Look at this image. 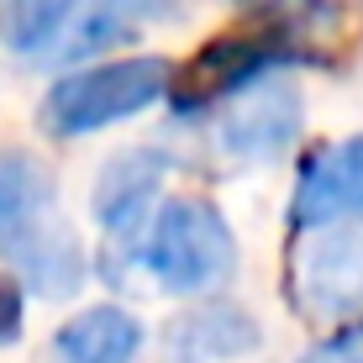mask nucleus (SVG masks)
<instances>
[{
    "instance_id": "9b49d317",
    "label": "nucleus",
    "mask_w": 363,
    "mask_h": 363,
    "mask_svg": "<svg viewBox=\"0 0 363 363\" xmlns=\"http://www.w3.org/2000/svg\"><path fill=\"white\" fill-rule=\"evenodd\" d=\"M169 0H84L79 21H74L69 43H64V58H95L100 48H111L116 37H127L137 21L147 16H164Z\"/></svg>"
},
{
    "instance_id": "9d476101",
    "label": "nucleus",
    "mask_w": 363,
    "mask_h": 363,
    "mask_svg": "<svg viewBox=\"0 0 363 363\" xmlns=\"http://www.w3.org/2000/svg\"><path fill=\"white\" fill-rule=\"evenodd\" d=\"M84 0H0V43L16 58L64 53V37L74 32Z\"/></svg>"
},
{
    "instance_id": "20e7f679",
    "label": "nucleus",
    "mask_w": 363,
    "mask_h": 363,
    "mask_svg": "<svg viewBox=\"0 0 363 363\" xmlns=\"http://www.w3.org/2000/svg\"><path fill=\"white\" fill-rule=\"evenodd\" d=\"M306 127V95L284 69L253 74L247 84H237L232 95H221L216 106V153L232 158L242 169L279 164L284 153L300 143Z\"/></svg>"
},
{
    "instance_id": "ddd939ff",
    "label": "nucleus",
    "mask_w": 363,
    "mask_h": 363,
    "mask_svg": "<svg viewBox=\"0 0 363 363\" xmlns=\"http://www.w3.org/2000/svg\"><path fill=\"white\" fill-rule=\"evenodd\" d=\"M21 311H27L21 279H16V274H0V347L21 337Z\"/></svg>"
},
{
    "instance_id": "1a4fd4ad",
    "label": "nucleus",
    "mask_w": 363,
    "mask_h": 363,
    "mask_svg": "<svg viewBox=\"0 0 363 363\" xmlns=\"http://www.w3.org/2000/svg\"><path fill=\"white\" fill-rule=\"evenodd\" d=\"M143 353V321L127 306H84L53 337L58 363H137Z\"/></svg>"
},
{
    "instance_id": "0eeeda50",
    "label": "nucleus",
    "mask_w": 363,
    "mask_h": 363,
    "mask_svg": "<svg viewBox=\"0 0 363 363\" xmlns=\"http://www.w3.org/2000/svg\"><path fill=\"white\" fill-rule=\"evenodd\" d=\"M258 342H264L258 316L242 311L237 300H221V295H206L195 306H184L158 332L164 363H232V358H247Z\"/></svg>"
},
{
    "instance_id": "f257e3e1",
    "label": "nucleus",
    "mask_w": 363,
    "mask_h": 363,
    "mask_svg": "<svg viewBox=\"0 0 363 363\" xmlns=\"http://www.w3.org/2000/svg\"><path fill=\"white\" fill-rule=\"evenodd\" d=\"M0 258L21 290L69 300L84 284V247L58 206V179L32 153H0Z\"/></svg>"
},
{
    "instance_id": "f8f14e48",
    "label": "nucleus",
    "mask_w": 363,
    "mask_h": 363,
    "mask_svg": "<svg viewBox=\"0 0 363 363\" xmlns=\"http://www.w3.org/2000/svg\"><path fill=\"white\" fill-rule=\"evenodd\" d=\"M300 363H363V327H342L327 342H316Z\"/></svg>"
},
{
    "instance_id": "423d86ee",
    "label": "nucleus",
    "mask_w": 363,
    "mask_h": 363,
    "mask_svg": "<svg viewBox=\"0 0 363 363\" xmlns=\"http://www.w3.org/2000/svg\"><path fill=\"white\" fill-rule=\"evenodd\" d=\"M363 216V132L316 147L295 174L290 227L295 232H332Z\"/></svg>"
},
{
    "instance_id": "6e6552de",
    "label": "nucleus",
    "mask_w": 363,
    "mask_h": 363,
    "mask_svg": "<svg viewBox=\"0 0 363 363\" xmlns=\"http://www.w3.org/2000/svg\"><path fill=\"white\" fill-rule=\"evenodd\" d=\"M311 237L316 242H306L295 258V295L306 316L342 321L363 311V237H353L347 227L311 232Z\"/></svg>"
},
{
    "instance_id": "7ed1b4c3",
    "label": "nucleus",
    "mask_w": 363,
    "mask_h": 363,
    "mask_svg": "<svg viewBox=\"0 0 363 363\" xmlns=\"http://www.w3.org/2000/svg\"><path fill=\"white\" fill-rule=\"evenodd\" d=\"M174 90V64L169 58H106L64 74L37 106L48 137H95L116 121L143 116Z\"/></svg>"
},
{
    "instance_id": "39448f33",
    "label": "nucleus",
    "mask_w": 363,
    "mask_h": 363,
    "mask_svg": "<svg viewBox=\"0 0 363 363\" xmlns=\"http://www.w3.org/2000/svg\"><path fill=\"white\" fill-rule=\"evenodd\" d=\"M164 179H169V153H158V147H127V153L106 158V169H100V179L90 190V211H95L100 232L111 237V247H106L111 253L106 279L111 284L127 279L137 237L147 232V221H153V211H158Z\"/></svg>"
},
{
    "instance_id": "f03ea898",
    "label": "nucleus",
    "mask_w": 363,
    "mask_h": 363,
    "mask_svg": "<svg viewBox=\"0 0 363 363\" xmlns=\"http://www.w3.org/2000/svg\"><path fill=\"white\" fill-rule=\"evenodd\" d=\"M132 264L164 295H216L237 274V237L211 200H164L137 237Z\"/></svg>"
},
{
    "instance_id": "4468645a",
    "label": "nucleus",
    "mask_w": 363,
    "mask_h": 363,
    "mask_svg": "<svg viewBox=\"0 0 363 363\" xmlns=\"http://www.w3.org/2000/svg\"><path fill=\"white\" fill-rule=\"evenodd\" d=\"M237 6H295V0H237Z\"/></svg>"
}]
</instances>
